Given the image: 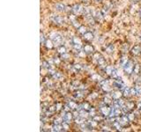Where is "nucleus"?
<instances>
[{
    "mask_svg": "<svg viewBox=\"0 0 141 132\" xmlns=\"http://www.w3.org/2000/svg\"><path fill=\"white\" fill-rule=\"evenodd\" d=\"M134 63L131 61V60H129L127 63H125L124 66H123V68H124V72L128 74V75H130L131 73H133V69H134Z\"/></svg>",
    "mask_w": 141,
    "mask_h": 132,
    "instance_id": "nucleus-1",
    "label": "nucleus"
},
{
    "mask_svg": "<svg viewBox=\"0 0 141 132\" xmlns=\"http://www.w3.org/2000/svg\"><path fill=\"white\" fill-rule=\"evenodd\" d=\"M111 110H112V107H110L108 104H106V103H105L104 105L101 107L100 112H101V115L104 116L105 117H108L111 113Z\"/></svg>",
    "mask_w": 141,
    "mask_h": 132,
    "instance_id": "nucleus-2",
    "label": "nucleus"
},
{
    "mask_svg": "<svg viewBox=\"0 0 141 132\" xmlns=\"http://www.w3.org/2000/svg\"><path fill=\"white\" fill-rule=\"evenodd\" d=\"M116 120L119 122V123H120L123 127H127V126L130 125V122H131V120L129 119L128 116L125 115V114L123 115L122 116H120V117H117Z\"/></svg>",
    "mask_w": 141,
    "mask_h": 132,
    "instance_id": "nucleus-3",
    "label": "nucleus"
},
{
    "mask_svg": "<svg viewBox=\"0 0 141 132\" xmlns=\"http://www.w3.org/2000/svg\"><path fill=\"white\" fill-rule=\"evenodd\" d=\"M113 86L116 87V89L121 90V91H124V89L126 87L125 86V84L124 83V81L122 80L121 78H116L113 81Z\"/></svg>",
    "mask_w": 141,
    "mask_h": 132,
    "instance_id": "nucleus-4",
    "label": "nucleus"
},
{
    "mask_svg": "<svg viewBox=\"0 0 141 132\" xmlns=\"http://www.w3.org/2000/svg\"><path fill=\"white\" fill-rule=\"evenodd\" d=\"M62 117H63L64 122H69V123L75 118V116H74L72 111H69V112H64V114L62 115Z\"/></svg>",
    "mask_w": 141,
    "mask_h": 132,
    "instance_id": "nucleus-5",
    "label": "nucleus"
},
{
    "mask_svg": "<svg viewBox=\"0 0 141 132\" xmlns=\"http://www.w3.org/2000/svg\"><path fill=\"white\" fill-rule=\"evenodd\" d=\"M101 88L102 89L103 92H105L106 93H108V92H111V87L109 86V82L108 80H105L103 79L101 82Z\"/></svg>",
    "mask_w": 141,
    "mask_h": 132,
    "instance_id": "nucleus-6",
    "label": "nucleus"
},
{
    "mask_svg": "<svg viewBox=\"0 0 141 132\" xmlns=\"http://www.w3.org/2000/svg\"><path fill=\"white\" fill-rule=\"evenodd\" d=\"M51 20L57 25H63L64 23V20L63 19V17L59 16V15H52Z\"/></svg>",
    "mask_w": 141,
    "mask_h": 132,
    "instance_id": "nucleus-7",
    "label": "nucleus"
},
{
    "mask_svg": "<svg viewBox=\"0 0 141 132\" xmlns=\"http://www.w3.org/2000/svg\"><path fill=\"white\" fill-rule=\"evenodd\" d=\"M51 40L53 41V42L56 45H60L62 41H63V37L61 36L60 34H58V33H54L52 37H51Z\"/></svg>",
    "mask_w": 141,
    "mask_h": 132,
    "instance_id": "nucleus-8",
    "label": "nucleus"
},
{
    "mask_svg": "<svg viewBox=\"0 0 141 132\" xmlns=\"http://www.w3.org/2000/svg\"><path fill=\"white\" fill-rule=\"evenodd\" d=\"M83 8L81 6L80 4H74L73 6H72V12L75 14V15H77V14H80L81 12H83Z\"/></svg>",
    "mask_w": 141,
    "mask_h": 132,
    "instance_id": "nucleus-9",
    "label": "nucleus"
},
{
    "mask_svg": "<svg viewBox=\"0 0 141 132\" xmlns=\"http://www.w3.org/2000/svg\"><path fill=\"white\" fill-rule=\"evenodd\" d=\"M83 50L87 53V55H91L94 53V48L91 44H86L85 46H83Z\"/></svg>",
    "mask_w": 141,
    "mask_h": 132,
    "instance_id": "nucleus-10",
    "label": "nucleus"
},
{
    "mask_svg": "<svg viewBox=\"0 0 141 132\" xmlns=\"http://www.w3.org/2000/svg\"><path fill=\"white\" fill-rule=\"evenodd\" d=\"M131 52L133 56H139L141 54V47L139 45H136L131 49Z\"/></svg>",
    "mask_w": 141,
    "mask_h": 132,
    "instance_id": "nucleus-11",
    "label": "nucleus"
},
{
    "mask_svg": "<svg viewBox=\"0 0 141 132\" xmlns=\"http://www.w3.org/2000/svg\"><path fill=\"white\" fill-rule=\"evenodd\" d=\"M55 9H56V11L58 12H65L66 7H65V5L63 4L57 3L55 4Z\"/></svg>",
    "mask_w": 141,
    "mask_h": 132,
    "instance_id": "nucleus-12",
    "label": "nucleus"
},
{
    "mask_svg": "<svg viewBox=\"0 0 141 132\" xmlns=\"http://www.w3.org/2000/svg\"><path fill=\"white\" fill-rule=\"evenodd\" d=\"M83 37H84V39L86 40V41H93V40H94V35L91 31H87V33H85L84 34H83Z\"/></svg>",
    "mask_w": 141,
    "mask_h": 132,
    "instance_id": "nucleus-13",
    "label": "nucleus"
},
{
    "mask_svg": "<svg viewBox=\"0 0 141 132\" xmlns=\"http://www.w3.org/2000/svg\"><path fill=\"white\" fill-rule=\"evenodd\" d=\"M51 131L54 132H59V131H64V127L61 124H54L52 126V129H51Z\"/></svg>",
    "mask_w": 141,
    "mask_h": 132,
    "instance_id": "nucleus-14",
    "label": "nucleus"
},
{
    "mask_svg": "<svg viewBox=\"0 0 141 132\" xmlns=\"http://www.w3.org/2000/svg\"><path fill=\"white\" fill-rule=\"evenodd\" d=\"M112 97H113L114 99H121L122 97H124V95H123V92H122L121 90L117 89V91H115V92L112 93Z\"/></svg>",
    "mask_w": 141,
    "mask_h": 132,
    "instance_id": "nucleus-15",
    "label": "nucleus"
},
{
    "mask_svg": "<svg viewBox=\"0 0 141 132\" xmlns=\"http://www.w3.org/2000/svg\"><path fill=\"white\" fill-rule=\"evenodd\" d=\"M44 45L46 46V48H47L48 50H53L55 43L53 42V41L51 39H47L46 41H45V43H44Z\"/></svg>",
    "mask_w": 141,
    "mask_h": 132,
    "instance_id": "nucleus-16",
    "label": "nucleus"
},
{
    "mask_svg": "<svg viewBox=\"0 0 141 132\" xmlns=\"http://www.w3.org/2000/svg\"><path fill=\"white\" fill-rule=\"evenodd\" d=\"M95 61L97 62V63L100 66H102V67H106V60H105V58L102 56H100L97 58V59L95 60Z\"/></svg>",
    "mask_w": 141,
    "mask_h": 132,
    "instance_id": "nucleus-17",
    "label": "nucleus"
},
{
    "mask_svg": "<svg viewBox=\"0 0 141 132\" xmlns=\"http://www.w3.org/2000/svg\"><path fill=\"white\" fill-rule=\"evenodd\" d=\"M83 13H84V15L87 17V18H88V17L93 16L94 10H93V8L91 9V8H87V7H86L84 10H83Z\"/></svg>",
    "mask_w": 141,
    "mask_h": 132,
    "instance_id": "nucleus-18",
    "label": "nucleus"
},
{
    "mask_svg": "<svg viewBox=\"0 0 141 132\" xmlns=\"http://www.w3.org/2000/svg\"><path fill=\"white\" fill-rule=\"evenodd\" d=\"M67 104L69 105V107H70L71 111H72V110H76V109L78 110V107H79V104H78V103L76 102L75 100H70V101H69Z\"/></svg>",
    "mask_w": 141,
    "mask_h": 132,
    "instance_id": "nucleus-19",
    "label": "nucleus"
},
{
    "mask_svg": "<svg viewBox=\"0 0 141 132\" xmlns=\"http://www.w3.org/2000/svg\"><path fill=\"white\" fill-rule=\"evenodd\" d=\"M113 100H114V99H113V97H112V94H106V96L104 97V99H103V101H104V103H106V104H111V103L113 102Z\"/></svg>",
    "mask_w": 141,
    "mask_h": 132,
    "instance_id": "nucleus-20",
    "label": "nucleus"
},
{
    "mask_svg": "<svg viewBox=\"0 0 141 132\" xmlns=\"http://www.w3.org/2000/svg\"><path fill=\"white\" fill-rule=\"evenodd\" d=\"M122 128H123V126L119 123V122H118L117 120L115 121V122H113V124H112V129H116V130H121Z\"/></svg>",
    "mask_w": 141,
    "mask_h": 132,
    "instance_id": "nucleus-21",
    "label": "nucleus"
},
{
    "mask_svg": "<svg viewBox=\"0 0 141 132\" xmlns=\"http://www.w3.org/2000/svg\"><path fill=\"white\" fill-rule=\"evenodd\" d=\"M74 121H75V123H77V124H79L81 125L82 123H84L86 122V119L84 117H82V116H77V117H75L74 118Z\"/></svg>",
    "mask_w": 141,
    "mask_h": 132,
    "instance_id": "nucleus-22",
    "label": "nucleus"
},
{
    "mask_svg": "<svg viewBox=\"0 0 141 132\" xmlns=\"http://www.w3.org/2000/svg\"><path fill=\"white\" fill-rule=\"evenodd\" d=\"M92 119L94 120V121H96L97 122H101L105 119V116H102V115H100V116L99 115H95L94 117H92Z\"/></svg>",
    "mask_w": 141,
    "mask_h": 132,
    "instance_id": "nucleus-23",
    "label": "nucleus"
},
{
    "mask_svg": "<svg viewBox=\"0 0 141 132\" xmlns=\"http://www.w3.org/2000/svg\"><path fill=\"white\" fill-rule=\"evenodd\" d=\"M125 106L127 107L128 108H130L131 111H133L135 108V107H136V104H135L133 101H131V100H129L127 102H125Z\"/></svg>",
    "mask_w": 141,
    "mask_h": 132,
    "instance_id": "nucleus-24",
    "label": "nucleus"
},
{
    "mask_svg": "<svg viewBox=\"0 0 141 132\" xmlns=\"http://www.w3.org/2000/svg\"><path fill=\"white\" fill-rule=\"evenodd\" d=\"M83 96H84L83 92H82V91H79V90H78V91H76V92H74V93H73V97L75 98V99H81Z\"/></svg>",
    "mask_w": 141,
    "mask_h": 132,
    "instance_id": "nucleus-25",
    "label": "nucleus"
},
{
    "mask_svg": "<svg viewBox=\"0 0 141 132\" xmlns=\"http://www.w3.org/2000/svg\"><path fill=\"white\" fill-rule=\"evenodd\" d=\"M71 44H82L81 42V40L77 36H73L70 40V45Z\"/></svg>",
    "mask_w": 141,
    "mask_h": 132,
    "instance_id": "nucleus-26",
    "label": "nucleus"
},
{
    "mask_svg": "<svg viewBox=\"0 0 141 132\" xmlns=\"http://www.w3.org/2000/svg\"><path fill=\"white\" fill-rule=\"evenodd\" d=\"M57 51H58V53H59L60 55L67 52L66 48H65V46H64V45H58V47H57Z\"/></svg>",
    "mask_w": 141,
    "mask_h": 132,
    "instance_id": "nucleus-27",
    "label": "nucleus"
},
{
    "mask_svg": "<svg viewBox=\"0 0 141 132\" xmlns=\"http://www.w3.org/2000/svg\"><path fill=\"white\" fill-rule=\"evenodd\" d=\"M115 50V47L113 44H109V45H108L107 47H106V52L108 53V54H113V52H114Z\"/></svg>",
    "mask_w": 141,
    "mask_h": 132,
    "instance_id": "nucleus-28",
    "label": "nucleus"
},
{
    "mask_svg": "<svg viewBox=\"0 0 141 132\" xmlns=\"http://www.w3.org/2000/svg\"><path fill=\"white\" fill-rule=\"evenodd\" d=\"M92 79L94 80V81H98V82H101L103 79H102V78H101L99 74H97V73H94V74H93V76H92Z\"/></svg>",
    "mask_w": 141,
    "mask_h": 132,
    "instance_id": "nucleus-29",
    "label": "nucleus"
},
{
    "mask_svg": "<svg viewBox=\"0 0 141 132\" xmlns=\"http://www.w3.org/2000/svg\"><path fill=\"white\" fill-rule=\"evenodd\" d=\"M110 77L112 78L113 79H116V78H119V73H118V70L116 69H113L112 70V72H111V75Z\"/></svg>",
    "mask_w": 141,
    "mask_h": 132,
    "instance_id": "nucleus-30",
    "label": "nucleus"
},
{
    "mask_svg": "<svg viewBox=\"0 0 141 132\" xmlns=\"http://www.w3.org/2000/svg\"><path fill=\"white\" fill-rule=\"evenodd\" d=\"M133 73L136 74V75H138L139 73H141V66L139 64H135L134 66V69H133Z\"/></svg>",
    "mask_w": 141,
    "mask_h": 132,
    "instance_id": "nucleus-31",
    "label": "nucleus"
},
{
    "mask_svg": "<svg viewBox=\"0 0 141 132\" xmlns=\"http://www.w3.org/2000/svg\"><path fill=\"white\" fill-rule=\"evenodd\" d=\"M123 95L124 97H129L131 96V88L130 87H125L124 89V92H123Z\"/></svg>",
    "mask_w": 141,
    "mask_h": 132,
    "instance_id": "nucleus-32",
    "label": "nucleus"
},
{
    "mask_svg": "<svg viewBox=\"0 0 141 132\" xmlns=\"http://www.w3.org/2000/svg\"><path fill=\"white\" fill-rule=\"evenodd\" d=\"M78 32L83 35L85 33H87V28L85 26H81L80 27H79V28H78Z\"/></svg>",
    "mask_w": 141,
    "mask_h": 132,
    "instance_id": "nucleus-33",
    "label": "nucleus"
},
{
    "mask_svg": "<svg viewBox=\"0 0 141 132\" xmlns=\"http://www.w3.org/2000/svg\"><path fill=\"white\" fill-rule=\"evenodd\" d=\"M41 65H42L43 68H45V69H47V70L51 69V66L50 64V63L47 62V61H45V60H43V61L41 62Z\"/></svg>",
    "mask_w": 141,
    "mask_h": 132,
    "instance_id": "nucleus-34",
    "label": "nucleus"
},
{
    "mask_svg": "<svg viewBox=\"0 0 141 132\" xmlns=\"http://www.w3.org/2000/svg\"><path fill=\"white\" fill-rule=\"evenodd\" d=\"M113 67L112 66H110V65H108V66H106L105 67V72L107 73L108 75H109L110 76L111 75V72H112V70H113Z\"/></svg>",
    "mask_w": 141,
    "mask_h": 132,
    "instance_id": "nucleus-35",
    "label": "nucleus"
},
{
    "mask_svg": "<svg viewBox=\"0 0 141 132\" xmlns=\"http://www.w3.org/2000/svg\"><path fill=\"white\" fill-rule=\"evenodd\" d=\"M70 54H69V53H67V52L61 55V59L64 60V61H67V60H69V59H70Z\"/></svg>",
    "mask_w": 141,
    "mask_h": 132,
    "instance_id": "nucleus-36",
    "label": "nucleus"
},
{
    "mask_svg": "<svg viewBox=\"0 0 141 132\" xmlns=\"http://www.w3.org/2000/svg\"><path fill=\"white\" fill-rule=\"evenodd\" d=\"M73 69L76 70V72H79L80 70H82V66L80 64H79V63H76V64H74L73 65Z\"/></svg>",
    "mask_w": 141,
    "mask_h": 132,
    "instance_id": "nucleus-37",
    "label": "nucleus"
},
{
    "mask_svg": "<svg viewBox=\"0 0 141 132\" xmlns=\"http://www.w3.org/2000/svg\"><path fill=\"white\" fill-rule=\"evenodd\" d=\"M62 125L64 127V131H67L69 130V128H70V126H69V122H62Z\"/></svg>",
    "mask_w": 141,
    "mask_h": 132,
    "instance_id": "nucleus-38",
    "label": "nucleus"
},
{
    "mask_svg": "<svg viewBox=\"0 0 141 132\" xmlns=\"http://www.w3.org/2000/svg\"><path fill=\"white\" fill-rule=\"evenodd\" d=\"M128 61H129V59H128L126 56H123V57L121 58V60H120V63H121L122 66H124L125 63H127Z\"/></svg>",
    "mask_w": 141,
    "mask_h": 132,
    "instance_id": "nucleus-39",
    "label": "nucleus"
},
{
    "mask_svg": "<svg viewBox=\"0 0 141 132\" xmlns=\"http://www.w3.org/2000/svg\"><path fill=\"white\" fill-rule=\"evenodd\" d=\"M55 79H60L62 78V74H61L59 71H56V72L54 73V75L52 76Z\"/></svg>",
    "mask_w": 141,
    "mask_h": 132,
    "instance_id": "nucleus-40",
    "label": "nucleus"
},
{
    "mask_svg": "<svg viewBox=\"0 0 141 132\" xmlns=\"http://www.w3.org/2000/svg\"><path fill=\"white\" fill-rule=\"evenodd\" d=\"M86 55H87V53L85 52L84 50H79V51H78V56L80 57V58H84Z\"/></svg>",
    "mask_w": 141,
    "mask_h": 132,
    "instance_id": "nucleus-41",
    "label": "nucleus"
},
{
    "mask_svg": "<svg viewBox=\"0 0 141 132\" xmlns=\"http://www.w3.org/2000/svg\"><path fill=\"white\" fill-rule=\"evenodd\" d=\"M71 24H72V26H73L75 28H77V29L79 28V27H80V26H81V24L79 23V21H77V20H73Z\"/></svg>",
    "mask_w": 141,
    "mask_h": 132,
    "instance_id": "nucleus-42",
    "label": "nucleus"
},
{
    "mask_svg": "<svg viewBox=\"0 0 141 132\" xmlns=\"http://www.w3.org/2000/svg\"><path fill=\"white\" fill-rule=\"evenodd\" d=\"M46 37L44 35V33L42 32H41V44H44L45 41H46Z\"/></svg>",
    "mask_w": 141,
    "mask_h": 132,
    "instance_id": "nucleus-43",
    "label": "nucleus"
},
{
    "mask_svg": "<svg viewBox=\"0 0 141 132\" xmlns=\"http://www.w3.org/2000/svg\"><path fill=\"white\" fill-rule=\"evenodd\" d=\"M131 94L132 96L138 95V92H137V90H136L135 87H131Z\"/></svg>",
    "mask_w": 141,
    "mask_h": 132,
    "instance_id": "nucleus-44",
    "label": "nucleus"
},
{
    "mask_svg": "<svg viewBox=\"0 0 141 132\" xmlns=\"http://www.w3.org/2000/svg\"><path fill=\"white\" fill-rule=\"evenodd\" d=\"M135 88L138 92V95H141V85H136Z\"/></svg>",
    "mask_w": 141,
    "mask_h": 132,
    "instance_id": "nucleus-45",
    "label": "nucleus"
},
{
    "mask_svg": "<svg viewBox=\"0 0 141 132\" xmlns=\"http://www.w3.org/2000/svg\"><path fill=\"white\" fill-rule=\"evenodd\" d=\"M63 107H64V106L62 105L61 103H57V104H56L57 111H60V110H63Z\"/></svg>",
    "mask_w": 141,
    "mask_h": 132,
    "instance_id": "nucleus-46",
    "label": "nucleus"
},
{
    "mask_svg": "<svg viewBox=\"0 0 141 132\" xmlns=\"http://www.w3.org/2000/svg\"><path fill=\"white\" fill-rule=\"evenodd\" d=\"M79 86H80V83L79 82V81H73L72 82V86L75 87V88H79Z\"/></svg>",
    "mask_w": 141,
    "mask_h": 132,
    "instance_id": "nucleus-47",
    "label": "nucleus"
},
{
    "mask_svg": "<svg viewBox=\"0 0 141 132\" xmlns=\"http://www.w3.org/2000/svg\"><path fill=\"white\" fill-rule=\"evenodd\" d=\"M61 58H59V57H55V58H54V63H55V64H57V65H58V64H59V63H61Z\"/></svg>",
    "mask_w": 141,
    "mask_h": 132,
    "instance_id": "nucleus-48",
    "label": "nucleus"
},
{
    "mask_svg": "<svg viewBox=\"0 0 141 132\" xmlns=\"http://www.w3.org/2000/svg\"><path fill=\"white\" fill-rule=\"evenodd\" d=\"M127 116H128V117H129V119L131 120V121H132V120H133V119H135L134 114H133V113H132V112L130 113V114H128Z\"/></svg>",
    "mask_w": 141,
    "mask_h": 132,
    "instance_id": "nucleus-49",
    "label": "nucleus"
},
{
    "mask_svg": "<svg viewBox=\"0 0 141 132\" xmlns=\"http://www.w3.org/2000/svg\"><path fill=\"white\" fill-rule=\"evenodd\" d=\"M138 17L141 19V8H139V10H138Z\"/></svg>",
    "mask_w": 141,
    "mask_h": 132,
    "instance_id": "nucleus-50",
    "label": "nucleus"
},
{
    "mask_svg": "<svg viewBox=\"0 0 141 132\" xmlns=\"http://www.w3.org/2000/svg\"><path fill=\"white\" fill-rule=\"evenodd\" d=\"M94 1H95L96 3H101V2L103 1V0H94Z\"/></svg>",
    "mask_w": 141,
    "mask_h": 132,
    "instance_id": "nucleus-51",
    "label": "nucleus"
},
{
    "mask_svg": "<svg viewBox=\"0 0 141 132\" xmlns=\"http://www.w3.org/2000/svg\"><path fill=\"white\" fill-rule=\"evenodd\" d=\"M138 108H141V101H140V102H138Z\"/></svg>",
    "mask_w": 141,
    "mask_h": 132,
    "instance_id": "nucleus-52",
    "label": "nucleus"
},
{
    "mask_svg": "<svg viewBox=\"0 0 141 132\" xmlns=\"http://www.w3.org/2000/svg\"><path fill=\"white\" fill-rule=\"evenodd\" d=\"M139 39H140V41H141V35H140V37H139Z\"/></svg>",
    "mask_w": 141,
    "mask_h": 132,
    "instance_id": "nucleus-53",
    "label": "nucleus"
}]
</instances>
